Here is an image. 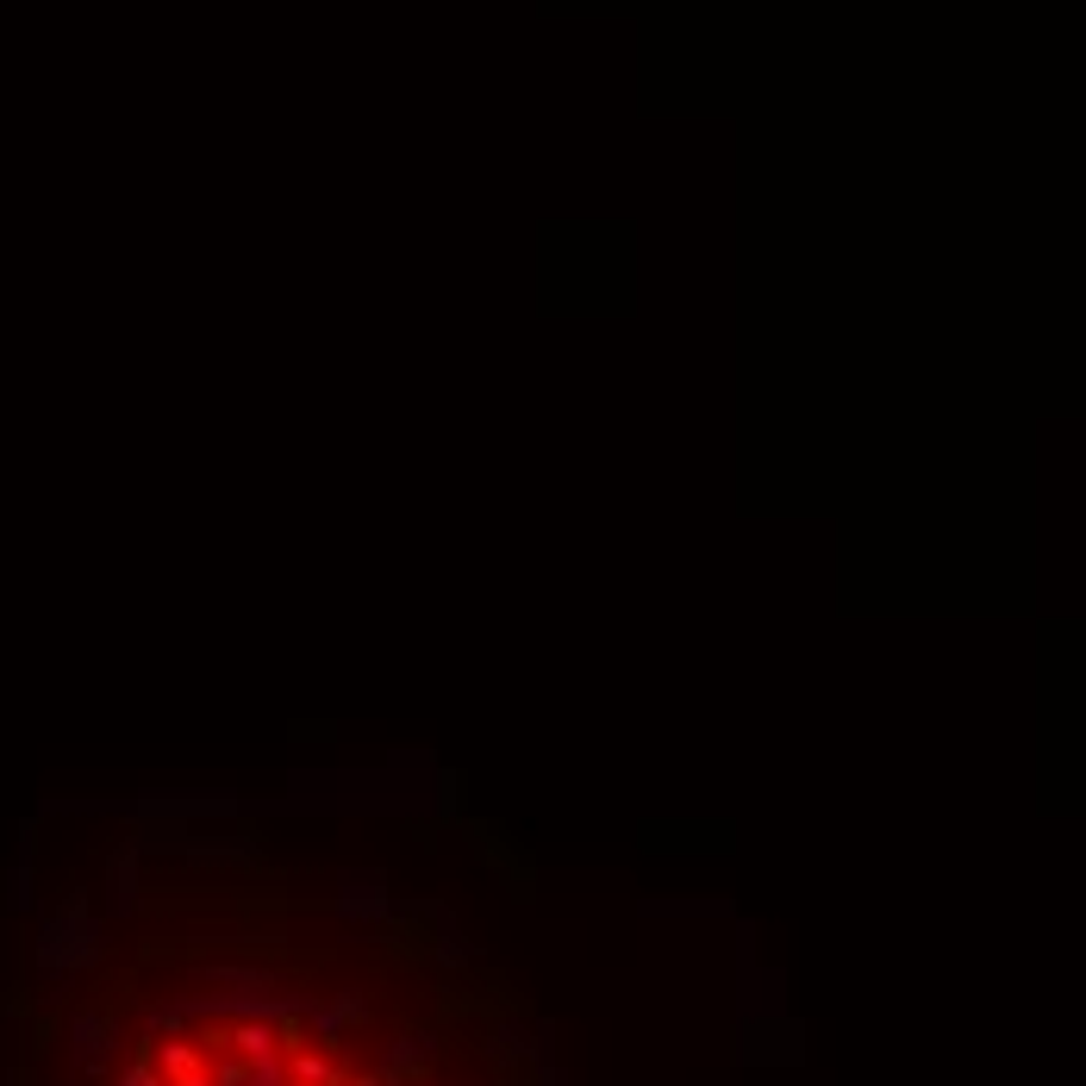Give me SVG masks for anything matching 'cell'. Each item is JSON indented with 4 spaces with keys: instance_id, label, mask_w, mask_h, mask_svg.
Here are the masks:
<instances>
[{
    "instance_id": "1",
    "label": "cell",
    "mask_w": 1086,
    "mask_h": 1086,
    "mask_svg": "<svg viewBox=\"0 0 1086 1086\" xmlns=\"http://www.w3.org/2000/svg\"><path fill=\"white\" fill-rule=\"evenodd\" d=\"M300 1018L326 1037V1049L344 1037L350 1024H363L369 1018V1005H363V993H338V1000H319V1005H300Z\"/></svg>"
},
{
    "instance_id": "8",
    "label": "cell",
    "mask_w": 1086,
    "mask_h": 1086,
    "mask_svg": "<svg viewBox=\"0 0 1086 1086\" xmlns=\"http://www.w3.org/2000/svg\"><path fill=\"white\" fill-rule=\"evenodd\" d=\"M244 1067H250V1062H219L213 1081H219V1086H244Z\"/></svg>"
},
{
    "instance_id": "7",
    "label": "cell",
    "mask_w": 1086,
    "mask_h": 1086,
    "mask_svg": "<svg viewBox=\"0 0 1086 1086\" xmlns=\"http://www.w3.org/2000/svg\"><path fill=\"white\" fill-rule=\"evenodd\" d=\"M119 1086H163V1074H156V1062L144 1055V1062H131L126 1074H119Z\"/></svg>"
},
{
    "instance_id": "5",
    "label": "cell",
    "mask_w": 1086,
    "mask_h": 1086,
    "mask_svg": "<svg viewBox=\"0 0 1086 1086\" xmlns=\"http://www.w3.org/2000/svg\"><path fill=\"white\" fill-rule=\"evenodd\" d=\"M200 975L225 980V987H269V968H238V961H206Z\"/></svg>"
},
{
    "instance_id": "3",
    "label": "cell",
    "mask_w": 1086,
    "mask_h": 1086,
    "mask_svg": "<svg viewBox=\"0 0 1086 1086\" xmlns=\"http://www.w3.org/2000/svg\"><path fill=\"white\" fill-rule=\"evenodd\" d=\"M225 1043L238 1049L244 1062H269V1055H282V1024H269V1018H238L232 1030H225Z\"/></svg>"
},
{
    "instance_id": "4",
    "label": "cell",
    "mask_w": 1086,
    "mask_h": 1086,
    "mask_svg": "<svg viewBox=\"0 0 1086 1086\" xmlns=\"http://www.w3.org/2000/svg\"><path fill=\"white\" fill-rule=\"evenodd\" d=\"M282 1067H287V1086H338L331 1062L326 1055H312V1049H294V1062H282Z\"/></svg>"
},
{
    "instance_id": "2",
    "label": "cell",
    "mask_w": 1086,
    "mask_h": 1086,
    "mask_svg": "<svg viewBox=\"0 0 1086 1086\" xmlns=\"http://www.w3.org/2000/svg\"><path fill=\"white\" fill-rule=\"evenodd\" d=\"M437 1055V1037L432 1030H413V1037H393V1049H388V1062H381V1081L388 1086H400L406 1074H418V1067Z\"/></svg>"
},
{
    "instance_id": "6",
    "label": "cell",
    "mask_w": 1086,
    "mask_h": 1086,
    "mask_svg": "<svg viewBox=\"0 0 1086 1086\" xmlns=\"http://www.w3.org/2000/svg\"><path fill=\"white\" fill-rule=\"evenodd\" d=\"M244 1086H287L282 1055H269V1062H250V1067H244Z\"/></svg>"
}]
</instances>
